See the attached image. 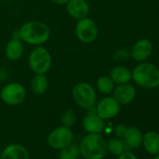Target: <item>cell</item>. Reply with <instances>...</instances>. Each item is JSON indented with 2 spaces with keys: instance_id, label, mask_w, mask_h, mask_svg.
Returning <instances> with one entry per match:
<instances>
[{
  "instance_id": "2e32d148",
  "label": "cell",
  "mask_w": 159,
  "mask_h": 159,
  "mask_svg": "<svg viewBox=\"0 0 159 159\" xmlns=\"http://www.w3.org/2000/svg\"><path fill=\"white\" fill-rule=\"evenodd\" d=\"M110 77L116 84H127L132 80V72L125 66H117L111 70Z\"/></svg>"
},
{
  "instance_id": "7c38bea8",
  "label": "cell",
  "mask_w": 159,
  "mask_h": 159,
  "mask_svg": "<svg viewBox=\"0 0 159 159\" xmlns=\"http://www.w3.org/2000/svg\"><path fill=\"white\" fill-rule=\"evenodd\" d=\"M66 5L67 13L76 20L88 17L90 7L86 0H68Z\"/></svg>"
},
{
  "instance_id": "6da1fadb",
  "label": "cell",
  "mask_w": 159,
  "mask_h": 159,
  "mask_svg": "<svg viewBox=\"0 0 159 159\" xmlns=\"http://www.w3.org/2000/svg\"><path fill=\"white\" fill-rule=\"evenodd\" d=\"M24 43L39 46L48 41L50 38V28L42 22L31 21L24 24L15 33Z\"/></svg>"
},
{
  "instance_id": "277c9868",
  "label": "cell",
  "mask_w": 159,
  "mask_h": 159,
  "mask_svg": "<svg viewBox=\"0 0 159 159\" xmlns=\"http://www.w3.org/2000/svg\"><path fill=\"white\" fill-rule=\"evenodd\" d=\"M52 55L43 46H36L28 56V65L35 74H46L52 66Z\"/></svg>"
},
{
  "instance_id": "d6986e66",
  "label": "cell",
  "mask_w": 159,
  "mask_h": 159,
  "mask_svg": "<svg viewBox=\"0 0 159 159\" xmlns=\"http://www.w3.org/2000/svg\"><path fill=\"white\" fill-rule=\"evenodd\" d=\"M48 79L45 74H35L31 81V89L35 95L40 96L48 89Z\"/></svg>"
},
{
  "instance_id": "9c48e42d",
  "label": "cell",
  "mask_w": 159,
  "mask_h": 159,
  "mask_svg": "<svg viewBox=\"0 0 159 159\" xmlns=\"http://www.w3.org/2000/svg\"><path fill=\"white\" fill-rule=\"evenodd\" d=\"M120 111V104L113 97L103 98L97 105L96 112L104 120L115 117Z\"/></svg>"
},
{
  "instance_id": "52a82bcc",
  "label": "cell",
  "mask_w": 159,
  "mask_h": 159,
  "mask_svg": "<svg viewBox=\"0 0 159 159\" xmlns=\"http://www.w3.org/2000/svg\"><path fill=\"white\" fill-rule=\"evenodd\" d=\"M75 34L77 39L81 42L91 43L98 38V25L93 19L89 17L78 20V23L75 27Z\"/></svg>"
},
{
  "instance_id": "ba28073f",
  "label": "cell",
  "mask_w": 159,
  "mask_h": 159,
  "mask_svg": "<svg viewBox=\"0 0 159 159\" xmlns=\"http://www.w3.org/2000/svg\"><path fill=\"white\" fill-rule=\"evenodd\" d=\"M73 140V132L69 127L59 126L53 129L48 136V144L52 149L60 150L70 144Z\"/></svg>"
},
{
  "instance_id": "e0dca14e",
  "label": "cell",
  "mask_w": 159,
  "mask_h": 159,
  "mask_svg": "<svg viewBox=\"0 0 159 159\" xmlns=\"http://www.w3.org/2000/svg\"><path fill=\"white\" fill-rule=\"evenodd\" d=\"M142 144L145 151L151 154L159 153V134L149 131L142 137Z\"/></svg>"
},
{
  "instance_id": "603a6c76",
  "label": "cell",
  "mask_w": 159,
  "mask_h": 159,
  "mask_svg": "<svg viewBox=\"0 0 159 159\" xmlns=\"http://www.w3.org/2000/svg\"><path fill=\"white\" fill-rule=\"evenodd\" d=\"M76 122V114L72 110L66 111L61 116V123L63 126L71 127Z\"/></svg>"
},
{
  "instance_id": "ac0fdd59",
  "label": "cell",
  "mask_w": 159,
  "mask_h": 159,
  "mask_svg": "<svg viewBox=\"0 0 159 159\" xmlns=\"http://www.w3.org/2000/svg\"><path fill=\"white\" fill-rule=\"evenodd\" d=\"M142 134L137 127H126L124 139L128 147L137 149L142 144Z\"/></svg>"
},
{
  "instance_id": "f1b7e54d",
  "label": "cell",
  "mask_w": 159,
  "mask_h": 159,
  "mask_svg": "<svg viewBox=\"0 0 159 159\" xmlns=\"http://www.w3.org/2000/svg\"><path fill=\"white\" fill-rule=\"evenodd\" d=\"M0 77H1V72H0Z\"/></svg>"
},
{
  "instance_id": "8fae6325",
  "label": "cell",
  "mask_w": 159,
  "mask_h": 159,
  "mask_svg": "<svg viewBox=\"0 0 159 159\" xmlns=\"http://www.w3.org/2000/svg\"><path fill=\"white\" fill-rule=\"evenodd\" d=\"M112 93H113V98L120 105L129 104L134 100L136 97V89L129 83L117 84V86L114 87Z\"/></svg>"
},
{
  "instance_id": "9a60e30c",
  "label": "cell",
  "mask_w": 159,
  "mask_h": 159,
  "mask_svg": "<svg viewBox=\"0 0 159 159\" xmlns=\"http://www.w3.org/2000/svg\"><path fill=\"white\" fill-rule=\"evenodd\" d=\"M0 159H29V154L25 147L14 143L7 146L3 150Z\"/></svg>"
},
{
  "instance_id": "5b68a950",
  "label": "cell",
  "mask_w": 159,
  "mask_h": 159,
  "mask_svg": "<svg viewBox=\"0 0 159 159\" xmlns=\"http://www.w3.org/2000/svg\"><path fill=\"white\" fill-rule=\"evenodd\" d=\"M72 98L79 107L88 110L94 107L97 100V94L90 84L81 82L73 86Z\"/></svg>"
},
{
  "instance_id": "5bb4252c",
  "label": "cell",
  "mask_w": 159,
  "mask_h": 159,
  "mask_svg": "<svg viewBox=\"0 0 159 159\" xmlns=\"http://www.w3.org/2000/svg\"><path fill=\"white\" fill-rule=\"evenodd\" d=\"M25 52V43L18 38L13 37L11 39L5 48L6 57L11 61L19 60Z\"/></svg>"
},
{
  "instance_id": "7a4b0ae2",
  "label": "cell",
  "mask_w": 159,
  "mask_h": 159,
  "mask_svg": "<svg viewBox=\"0 0 159 159\" xmlns=\"http://www.w3.org/2000/svg\"><path fill=\"white\" fill-rule=\"evenodd\" d=\"M132 80L140 87L156 88L159 86V68L152 63L140 62L132 71Z\"/></svg>"
},
{
  "instance_id": "44dd1931",
  "label": "cell",
  "mask_w": 159,
  "mask_h": 159,
  "mask_svg": "<svg viewBox=\"0 0 159 159\" xmlns=\"http://www.w3.org/2000/svg\"><path fill=\"white\" fill-rule=\"evenodd\" d=\"M60 159H77L81 152H80V145L76 143H70L62 149H60V153H59Z\"/></svg>"
},
{
  "instance_id": "4fadbf2b",
  "label": "cell",
  "mask_w": 159,
  "mask_h": 159,
  "mask_svg": "<svg viewBox=\"0 0 159 159\" xmlns=\"http://www.w3.org/2000/svg\"><path fill=\"white\" fill-rule=\"evenodd\" d=\"M83 126L88 133H98L103 131L105 127L104 119H102L95 111H90L83 120Z\"/></svg>"
},
{
  "instance_id": "4316f807",
  "label": "cell",
  "mask_w": 159,
  "mask_h": 159,
  "mask_svg": "<svg viewBox=\"0 0 159 159\" xmlns=\"http://www.w3.org/2000/svg\"><path fill=\"white\" fill-rule=\"evenodd\" d=\"M51 1L56 5H66L68 2V0H51Z\"/></svg>"
},
{
  "instance_id": "ffe728a7",
  "label": "cell",
  "mask_w": 159,
  "mask_h": 159,
  "mask_svg": "<svg viewBox=\"0 0 159 159\" xmlns=\"http://www.w3.org/2000/svg\"><path fill=\"white\" fill-rule=\"evenodd\" d=\"M98 90L104 95H110L113 92L114 83L110 76H100L97 81Z\"/></svg>"
},
{
  "instance_id": "30bf717a",
  "label": "cell",
  "mask_w": 159,
  "mask_h": 159,
  "mask_svg": "<svg viewBox=\"0 0 159 159\" xmlns=\"http://www.w3.org/2000/svg\"><path fill=\"white\" fill-rule=\"evenodd\" d=\"M152 44L147 39H142L138 40L132 47L130 51V56L136 62H144L146 61L152 52Z\"/></svg>"
},
{
  "instance_id": "d4e9b609",
  "label": "cell",
  "mask_w": 159,
  "mask_h": 159,
  "mask_svg": "<svg viewBox=\"0 0 159 159\" xmlns=\"http://www.w3.org/2000/svg\"><path fill=\"white\" fill-rule=\"evenodd\" d=\"M125 130H126V126L124 125H119L115 127L114 129V132L116 134L117 137L119 138H124L125 136Z\"/></svg>"
},
{
  "instance_id": "7402d4cb",
  "label": "cell",
  "mask_w": 159,
  "mask_h": 159,
  "mask_svg": "<svg viewBox=\"0 0 159 159\" xmlns=\"http://www.w3.org/2000/svg\"><path fill=\"white\" fill-rule=\"evenodd\" d=\"M107 150L112 154L120 155L125 152V144L123 140L117 138H112L107 142Z\"/></svg>"
},
{
  "instance_id": "3957f363",
  "label": "cell",
  "mask_w": 159,
  "mask_h": 159,
  "mask_svg": "<svg viewBox=\"0 0 159 159\" xmlns=\"http://www.w3.org/2000/svg\"><path fill=\"white\" fill-rule=\"evenodd\" d=\"M80 152L85 159H102L107 152V142L100 134L89 133L80 144Z\"/></svg>"
},
{
  "instance_id": "cb8c5ba5",
  "label": "cell",
  "mask_w": 159,
  "mask_h": 159,
  "mask_svg": "<svg viewBox=\"0 0 159 159\" xmlns=\"http://www.w3.org/2000/svg\"><path fill=\"white\" fill-rule=\"evenodd\" d=\"M130 55V52H128L125 49H120L117 50L114 54H113V58L116 62H124L125 60H126Z\"/></svg>"
},
{
  "instance_id": "484cf974",
  "label": "cell",
  "mask_w": 159,
  "mask_h": 159,
  "mask_svg": "<svg viewBox=\"0 0 159 159\" xmlns=\"http://www.w3.org/2000/svg\"><path fill=\"white\" fill-rule=\"evenodd\" d=\"M118 159H138V158L134 153L130 152H124L119 155Z\"/></svg>"
},
{
  "instance_id": "8992f818",
  "label": "cell",
  "mask_w": 159,
  "mask_h": 159,
  "mask_svg": "<svg viewBox=\"0 0 159 159\" xmlns=\"http://www.w3.org/2000/svg\"><path fill=\"white\" fill-rule=\"evenodd\" d=\"M26 90L20 83H10L3 86L0 92V98L9 106H17L24 102Z\"/></svg>"
},
{
  "instance_id": "83f0119b",
  "label": "cell",
  "mask_w": 159,
  "mask_h": 159,
  "mask_svg": "<svg viewBox=\"0 0 159 159\" xmlns=\"http://www.w3.org/2000/svg\"><path fill=\"white\" fill-rule=\"evenodd\" d=\"M154 159H159V153H157L156 154V156H155V158Z\"/></svg>"
}]
</instances>
